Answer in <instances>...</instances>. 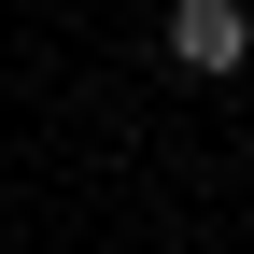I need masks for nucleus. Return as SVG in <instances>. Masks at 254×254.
Here are the masks:
<instances>
[{
  "label": "nucleus",
  "instance_id": "obj_2",
  "mask_svg": "<svg viewBox=\"0 0 254 254\" xmlns=\"http://www.w3.org/2000/svg\"><path fill=\"white\" fill-rule=\"evenodd\" d=\"M240 14H254V0H240Z\"/></svg>",
  "mask_w": 254,
  "mask_h": 254
},
{
  "label": "nucleus",
  "instance_id": "obj_1",
  "mask_svg": "<svg viewBox=\"0 0 254 254\" xmlns=\"http://www.w3.org/2000/svg\"><path fill=\"white\" fill-rule=\"evenodd\" d=\"M155 43H170V71L226 85L240 57H254V14H240V0H170V28H155Z\"/></svg>",
  "mask_w": 254,
  "mask_h": 254
}]
</instances>
